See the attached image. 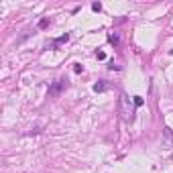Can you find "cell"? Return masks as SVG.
<instances>
[{"instance_id":"obj_1","label":"cell","mask_w":173,"mask_h":173,"mask_svg":"<svg viewBox=\"0 0 173 173\" xmlns=\"http://www.w3.org/2000/svg\"><path fill=\"white\" fill-rule=\"evenodd\" d=\"M120 116L124 122H130L132 120V106H130V98L126 92L120 94Z\"/></svg>"},{"instance_id":"obj_2","label":"cell","mask_w":173,"mask_h":173,"mask_svg":"<svg viewBox=\"0 0 173 173\" xmlns=\"http://www.w3.org/2000/svg\"><path fill=\"white\" fill-rule=\"evenodd\" d=\"M65 88H67V79H65V78L57 79V82L53 84L51 88H49V96H51V98H57V96H59L61 92L65 90Z\"/></svg>"},{"instance_id":"obj_3","label":"cell","mask_w":173,"mask_h":173,"mask_svg":"<svg viewBox=\"0 0 173 173\" xmlns=\"http://www.w3.org/2000/svg\"><path fill=\"white\" fill-rule=\"evenodd\" d=\"M67 41H69V35H67V33H65V35H61V37H57V39L53 41V49H57V47H59V45L67 43Z\"/></svg>"},{"instance_id":"obj_4","label":"cell","mask_w":173,"mask_h":173,"mask_svg":"<svg viewBox=\"0 0 173 173\" xmlns=\"http://www.w3.org/2000/svg\"><path fill=\"white\" fill-rule=\"evenodd\" d=\"M31 35H33V29H25V31H22V35H21V37L17 39V45H21V43H22L25 39H29Z\"/></svg>"},{"instance_id":"obj_5","label":"cell","mask_w":173,"mask_h":173,"mask_svg":"<svg viewBox=\"0 0 173 173\" xmlns=\"http://www.w3.org/2000/svg\"><path fill=\"white\" fill-rule=\"evenodd\" d=\"M92 90H94V92H106V90H108V84H106V82H98V84H94Z\"/></svg>"},{"instance_id":"obj_6","label":"cell","mask_w":173,"mask_h":173,"mask_svg":"<svg viewBox=\"0 0 173 173\" xmlns=\"http://www.w3.org/2000/svg\"><path fill=\"white\" fill-rule=\"evenodd\" d=\"M163 132H165V137H167V145H171V143H173V134H171V128H167V126H165V128H163Z\"/></svg>"},{"instance_id":"obj_7","label":"cell","mask_w":173,"mask_h":173,"mask_svg":"<svg viewBox=\"0 0 173 173\" xmlns=\"http://www.w3.org/2000/svg\"><path fill=\"white\" fill-rule=\"evenodd\" d=\"M132 104H134V106H137V108H141V106H143V104H145V100L141 98V96H134V98H132Z\"/></svg>"},{"instance_id":"obj_8","label":"cell","mask_w":173,"mask_h":173,"mask_svg":"<svg viewBox=\"0 0 173 173\" xmlns=\"http://www.w3.org/2000/svg\"><path fill=\"white\" fill-rule=\"evenodd\" d=\"M37 26H39V29H47V26H49V18H41Z\"/></svg>"},{"instance_id":"obj_9","label":"cell","mask_w":173,"mask_h":173,"mask_svg":"<svg viewBox=\"0 0 173 173\" xmlns=\"http://www.w3.org/2000/svg\"><path fill=\"white\" fill-rule=\"evenodd\" d=\"M108 41H110L112 45H118V41H120V39H118V35H110V37H108Z\"/></svg>"},{"instance_id":"obj_10","label":"cell","mask_w":173,"mask_h":173,"mask_svg":"<svg viewBox=\"0 0 173 173\" xmlns=\"http://www.w3.org/2000/svg\"><path fill=\"white\" fill-rule=\"evenodd\" d=\"M92 10H94V12H100V10H102V4H100V2H94V4H92Z\"/></svg>"},{"instance_id":"obj_11","label":"cell","mask_w":173,"mask_h":173,"mask_svg":"<svg viewBox=\"0 0 173 173\" xmlns=\"http://www.w3.org/2000/svg\"><path fill=\"white\" fill-rule=\"evenodd\" d=\"M96 57H98V59H106V53L104 51H96Z\"/></svg>"},{"instance_id":"obj_12","label":"cell","mask_w":173,"mask_h":173,"mask_svg":"<svg viewBox=\"0 0 173 173\" xmlns=\"http://www.w3.org/2000/svg\"><path fill=\"white\" fill-rule=\"evenodd\" d=\"M74 71H75V74H82L84 67H82V65H74Z\"/></svg>"}]
</instances>
